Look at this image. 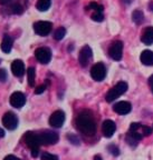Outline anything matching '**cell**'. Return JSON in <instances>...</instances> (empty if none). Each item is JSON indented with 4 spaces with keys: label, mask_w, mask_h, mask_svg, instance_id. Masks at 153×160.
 Here are the masks:
<instances>
[{
    "label": "cell",
    "mask_w": 153,
    "mask_h": 160,
    "mask_svg": "<svg viewBox=\"0 0 153 160\" xmlns=\"http://www.w3.org/2000/svg\"><path fill=\"white\" fill-rule=\"evenodd\" d=\"M76 126L80 132L86 136H93L96 131V122L90 111L84 110L77 116Z\"/></svg>",
    "instance_id": "6da1fadb"
},
{
    "label": "cell",
    "mask_w": 153,
    "mask_h": 160,
    "mask_svg": "<svg viewBox=\"0 0 153 160\" xmlns=\"http://www.w3.org/2000/svg\"><path fill=\"white\" fill-rule=\"evenodd\" d=\"M128 90V83L125 81H120L118 83H116L112 89L108 90V92L106 93V101L107 102H112L115 99H117L120 96H122L123 93L126 92Z\"/></svg>",
    "instance_id": "7a4b0ae2"
},
{
    "label": "cell",
    "mask_w": 153,
    "mask_h": 160,
    "mask_svg": "<svg viewBox=\"0 0 153 160\" xmlns=\"http://www.w3.org/2000/svg\"><path fill=\"white\" fill-rule=\"evenodd\" d=\"M90 76L95 81H102L106 77V68L102 62H97L90 69Z\"/></svg>",
    "instance_id": "3957f363"
},
{
    "label": "cell",
    "mask_w": 153,
    "mask_h": 160,
    "mask_svg": "<svg viewBox=\"0 0 153 160\" xmlns=\"http://www.w3.org/2000/svg\"><path fill=\"white\" fill-rule=\"evenodd\" d=\"M108 55L113 60L120 61L123 56V42L122 41H115L108 49Z\"/></svg>",
    "instance_id": "277c9868"
},
{
    "label": "cell",
    "mask_w": 153,
    "mask_h": 160,
    "mask_svg": "<svg viewBox=\"0 0 153 160\" xmlns=\"http://www.w3.org/2000/svg\"><path fill=\"white\" fill-rule=\"evenodd\" d=\"M35 57L40 63L47 65L50 61V59H52V51H50L49 48L40 47V48H38V49H36Z\"/></svg>",
    "instance_id": "5b68a950"
},
{
    "label": "cell",
    "mask_w": 153,
    "mask_h": 160,
    "mask_svg": "<svg viewBox=\"0 0 153 160\" xmlns=\"http://www.w3.org/2000/svg\"><path fill=\"white\" fill-rule=\"evenodd\" d=\"M53 29V25L49 21H37L34 23V30L39 36H47Z\"/></svg>",
    "instance_id": "8992f818"
},
{
    "label": "cell",
    "mask_w": 153,
    "mask_h": 160,
    "mask_svg": "<svg viewBox=\"0 0 153 160\" xmlns=\"http://www.w3.org/2000/svg\"><path fill=\"white\" fill-rule=\"evenodd\" d=\"M39 138H40V143L41 145H45V146H48V145H54L58 141V135L54 131H44L43 133H40L39 135Z\"/></svg>",
    "instance_id": "52a82bcc"
},
{
    "label": "cell",
    "mask_w": 153,
    "mask_h": 160,
    "mask_svg": "<svg viewBox=\"0 0 153 160\" xmlns=\"http://www.w3.org/2000/svg\"><path fill=\"white\" fill-rule=\"evenodd\" d=\"M65 121V113L62 110H56L49 118V123L54 128H60Z\"/></svg>",
    "instance_id": "ba28073f"
},
{
    "label": "cell",
    "mask_w": 153,
    "mask_h": 160,
    "mask_svg": "<svg viewBox=\"0 0 153 160\" xmlns=\"http://www.w3.org/2000/svg\"><path fill=\"white\" fill-rule=\"evenodd\" d=\"M24 140H25L26 145L30 148V149H38L41 143H40V138L39 135H36L34 132H26V135L24 136Z\"/></svg>",
    "instance_id": "9c48e42d"
},
{
    "label": "cell",
    "mask_w": 153,
    "mask_h": 160,
    "mask_svg": "<svg viewBox=\"0 0 153 160\" xmlns=\"http://www.w3.org/2000/svg\"><path fill=\"white\" fill-rule=\"evenodd\" d=\"M3 123L8 130H15L18 127V118L14 112L5 113L3 118Z\"/></svg>",
    "instance_id": "30bf717a"
},
{
    "label": "cell",
    "mask_w": 153,
    "mask_h": 160,
    "mask_svg": "<svg viewBox=\"0 0 153 160\" xmlns=\"http://www.w3.org/2000/svg\"><path fill=\"white\" fill-rule=\"evenodd\" d=\"M93 56V52H92V49H90V46H84L79 51V56H78V61H79V65L82 67H86L88 65V61L90 60Z\"/></svg>",
    "instance_id": "8fae6325"
},
{
    "label": "cell",
    "mask_w": 153,
    "mask_h": 160,
    "mask_svg": "<svg viewBox=\"0 0 153 160\" xmlns=\"http://www.w3.org/2000/svg\"><path fill=\"white\" fill-rule=\"evenodd\" d=\"M26 103V97L24 93L16 91L10 96V105L15 108H21Z\"/></svg>",
    "instance_id": "7c38bea8"
},
{
    "label": "cell",
    "mask_w": 153,
    "mask_h": 160,
    "mask_svg": "<svg viewBox=\"0 0 153 160\" xmlns=\"http://www.w3.org/2000/svg\"><path fill=\"white\" fill-rule=\"evenodd\" d=\"M144 136L142 135V132H139V130H135V131H132V130H128V135H126V142L128 143L132 147H135L139 143L140 140H142Z\"/></svg>",
    "instance_id": "4fadbf2b"
},
{
    "label": "cell",
    "mask_w": 153,
    "mask_h": 160,
    "mask_svg": "<svg viewBox=\"0 0 153 160\" xmlns=\"http://www.w3.org/2000/svg\"><path fill=\"white\" fill-rule=\"evenodd\" d=\"M116 130V125L113 120H105L102 125V131H103V135L105 136L106 138H111L114 135Z\"/></svg>",
    "instance_id": "5bb4252c"
},
{
    "label": "cell",
    "mask_w": 153,
    "mask_h": 160,
    "mask_svg": "<svg viewBox=\"0 0 153 160\" xmlns=\"http://www.w3.org/2000/svg\"><path fill=\"white\" fill-rule=\"evenodd\" d=\"M113 110L118 115H128L132 110V105L128 101H120L114 105Z\"/></svg>",
    "instance_id": "9a60e30c"
},
{
    "label": "cell",
    "mask_w": 153,
    "mask_h": 160,
    "mask_svg": "<svg viewBox=\"0 0 153 160\" xmlns=\"http://www.w3.org/2000/svg\"><path fill=\"white\" fill-rule=\"evenodd\" d=\"M11 71L16 77H21L25 73V65L21 60H15L11 65Z\"/></svg>",
    "instance_id": "2e32d148"
},
{
    "label": "cell",
    "mask_w": 153,
    "mask_h": 160,
    "mask_svg": "<svg viewBox=\"0 0 153 160\" xmlns=\"http://www.w3.org/2000/svg\"><path fill=\"white\" fill-rule=\"evenodd\" d=\"M141 40L145 45H152L153 43V27H148L143 30L141 35Z\"/></svg>",
    "instance_id": "e0dca14e"
},
{
    "label": "cell",
    "mask_w": 153,
    "mask_h": 160,
    "mask_svg": "<svg viewBox=\"0 0 153 160\" xmlns=\"http://www.w3.org/2000/svg\"><path fill=\"white\" fill-rule=\"evenodd\" d=\"M141 62L145 66H153V51L151 50H144L141 53Z\"/></svg>",
    "instance_id": "ac0fdd59"
},
{
    "label": "cell",
    "mask_w": 153,
    "mask_h": 160,
    "mask_svg": "<svg viewBox=\"0 0 153 160\" xmlns=\"http://www.w3.org/2000/svg\"><path fill=\"white\" fill-rule=\"evenodd\" d=\"M11 48H13V39L8 35H6L3 39V42H1V50H3V52L8 53L10 52Z\"/></svg>",
    "instance_id": "d6986e66"
},
{
    "label": "cell",
    "mask_w": 153,
    "mask_h": 160,
    "mask_svg": "<svg viewBox=\"0 0 153 160\" xmlns=\"http://www.w3.org/2000/svg\"><path fill=\"white\" fill-rule=\"evenodd\" d=\"M132 20L136 25H141L144 21V15L141 10H134L132 13Z\"/></svg>",
    "instance_id": "ffe728a7"
},
{
    "label": "cell",
    "mask_w": 153,
    "mask_h": 160,
    "mask_svg": "<svg viewBox=\"0 0 153 160\" xmlns=\"http://www.w3.org/2000/svg\"><path fill=\"white\" fill-rule=\"evenodd\" d=\"M50 5H52V0H38L36 7L39 11H47Z\"/></svg>",
    "instance_id": "44dd1931"
},
{
    "label": "cell",
    "mask_w": 153,
    "mask_h": 160,
    "mask_svg": "<svg viewBox=\"0 0 153 160\" xmlns=\"http://www.w3.org/2000/svg\"><path fill=\"white\" fill-rule=\"evenodd\" d=\"M27 77H28V83L29 86L34 87L35 86V78H36V70L35 68L30 67L27 69Z\"/></svg>",
    "instance_id": "7402d4cb"
},
{
    "label": "cell",
    "mask_w": 153,
    "mask_h": 160,
    "mask_svg": "<svg viewBox=\"0 0 153 160\" xmlns=\"http://www.w3.org/2000/svg\"><path fill=\"white\" fill-rule=\"evenodd\" d=\"M65 35H66V29L64 27H60L54 32V38H55L56 40H62L65 37Z\"/></svg>",
    "instance_id": "603a6c76"
},
{
    "label": "cell",
    "mask_w": 153,
    "mask_h": 160,
    "mask_svg": "<svg viewBox=\"0 0 153 160\" xmlns=\"http://www.w3.org/2000/svg\"><path fill=\"white\" fill-rule=\"evenodd\" d=\"M88 9H92L95 12V11H100V12H103V6L98 5L96 2H90L88 5Z\"/></svg>",
    "instance_id": "cb8c5ba5"
},
{
    "label": "cell",
    "mask_w": 153,
    "mask_h": 160,
    "mask_svg": "<svg viewBox=\"0 0 153 160\" xmlns=\"http://www.w3.org/2000/svg\"><path fill=\"white\" fill-rule=\"evenodd\" d=\"M92 19H93L94 21H97V22L103 21V19H104L103 12H100V11H95V12H93V15H92Z\"/></svg>",
    "instance_id": "d4e9b609"
},
{
    "label": "cell",
    "mask_w": 153,
    "mask_h": 160,
    "mask_svg": "<svg viewBox=\"0 0 153 160\" xmlns=\"http://www.w3.org/2000/svg\"><path fill=\"white\" fill-rule=\"evenodd\" d=\"M41 160H58V157L55 155H52V153L44 152L41 156Z\"/></svg>",
    "instance_id": "484cf974"
},
{
    "label": "cell",
    "mask_w": 153,
    "mask_h": 160,
    "mask_svg": "<svg viewBox=\"0 0 153 160\" xmlns=\"http://www.w3.org/2000/svg\"><path fill=\"white\" fill-rule=\"evenodd\" d=\"M108 150H110V152L112 153V155H114V156L120 155V150H118V148L116 147V146H114V145L108 146Z\"/></svg>",
    "instance_id": "4316f807"
},
{
    "label": "cell",
    "mask_w": 153,
    "mask_h": 160,
    "mask_svg": "<svg viewBox=\"0 0 153 160\" xmlns=\"http://www.w3.org/2000/svg\"><path fill=\"white\" fill-rule=\"evenodd\" d=\"M152 133V129L148 126H142V135L143 136H150Z\"/></svg>",
    "instance_id": "83f0119b"
},
{
    "label": "cell",
    "mask_w": 153,
    "mask_h": 160,
    "mask_svg": "<svg viewBox=\"0 0 153 160\" xmlns=\"http://www.w3.org/2000/svg\"><path fill=\"white\" fill-rule=\"evenodd\" d=\"M45 90H46V85H41L35 90V93L36 95H39V93H43Z\"/></svg>",
    "instance_id": "f1b7e54d"
},
{
    "label": "cell",
    "mask_w": 153,
    "mask_h": 160,
    "mask_svg": "<svg viewBox=\"0 0 153 160\" xmlns=\"http://www.w3.org/2000/svg\"><path fill=\"white\" fill-rule=\"evenodd\" d=\"M7 79V72L5 69H0V81H5Z\"/></svg>",
    "instance_id": "f546056e"
},
{
    "label": "cell",
    "mask_w": 153,
    "mask_h": 160,
    "mask_svg": "<svg viewBox=\"0 0 153 160\" xmlns=\"http://www.w3.org/2000/svg\"><path fill=\"white\" fill-rule=\"evenodd\" d=\"M68 139L72 141V143H74V145H79V140L77 139V137H75V136H68Z\"/></svg>",
    "instance_id": "4dcf8cb0"
},
{
    "label": "cell",
    "mask_w": 153,
    "mask_h": 160,
    "mask_svg": "<svg viewBox=\"0 0 153 160\" xmlns=\"http://www.w3.org/2000/svg\"><path fill=\"white\" fill-rule=\"evenodd\" d=\"M14 12L15 13H21L23 12V7L19 6V5L15 6V7H14Z\"/></svg>",
    "instance_id": "1f68e13d"
},
{
    "label": "cell",
    "mask_w": 153,
    "mask_h": 160,
    "mask_svg": "<svg viewBox=\"0 0 153 160\" xmlns=\"http://www.w3.org/2000/svg\"><path fill=\"white\" fill-rule=\"evenodd\" d=\"M3 160H20V159L17 157H15V156H13V155H9V156H7Z\"/></svg>",
    "instance_id": "d6a6232c"
},
{
    "label": "cell",
    "mask_w": 153,
    "mask_h": 160,
    "mask_svg": "<svg viewBox=\"0 0 153 160\" xmlns=\"http://www.w3.org/2000/svg\"><path fill=\"white\" fill-rule=\"evenodd\" d=\"M149 86H150L151 90H152V92H153V75L149 78Z\"/></svg>",
    "instance_id": "836d02e7"
},
{
    "label": "cell",
    "mask_w": 153,
    "mask_h": 160,
    "mask_svg": "<svg viewBox=\"0 0 153 160\" xmlns=\"http://www.w3.org/2000/svg\"><path fill=\"white\" fill-rule=\"evenodd\" d=\"M31 156H33V157H37L38 156V149H31Z\"/></svg>",
    "instance_id": "e575fe53"
},
{
    "label": "cell",
    "mask_w": 153,
    "mask_h": 160,
    "mask_svg": "<svg viewBox=\"0 0 153 160\" xmlns=\"http://www.w3.org/2000/svg\"><path fill=\"white\" fill-rule=\"evenodd\" d=\"M9 2V0H0V5H6Z\"/></svg>",
    "instance_id": "d590c367"
},
{
    "label": "cell",
    "mask_w": 153,
    "mask_h": 160,
    "mask_svg": "<svg viewBox=\"0 0 153 160\" xmlns=\"http://www.w3.org/2000/svg\"><path fill=\"white\" fill-rule=\"evenodd\" d=\"M149 9H150L151 11H153V1H151V2L149 3Z\"/></svg>",
    "instance_id": "8d00e7d4"
},
{
    "label": "cell",
    "mask_w": 153,
    "mask_h": 160,
    "mask_svg": "<svg viewBox=\"0 0 153 160\" xmlns=\"http://www.w3.org/2000/svg\"><path fill=\"white\" fill-rule=\"evenodd\" d=\"M94 160H103V159H102V157H101L100 155H96L95 157H94Z\"/></svg>",
    "instance_id": "74e56055"
},
{
    "label": "cell",
    "mask_w": 153,
    "mask_h": 160,
    "mask_svg": "<svg viewBox=\"0 0 153 160\" xmlns=\"http://www.w3.org/2000/svg\"><path fill=\"white\" fill-rule=\"evenodd\" d=\"M3 136H5V132H3V130L0 129V137H3Z\"/></svg>",
    "instance_id": "f35d334b"
},
{
    "label": "cell",
    "mask_w": 153,
    "mask_h": 160,
    "mask_svg": "<svg viewBox=\"0 0 153 160\" xmlns=\"http://www.w3.org/2000/svg\"><path fill=\"white\" fill-rule=\"evenodd\" d=\"M124 2H126V3H130L131 2V0H123Z\"/></svg>",
    "instance_id": "ab89813d"
}]
</instances>
